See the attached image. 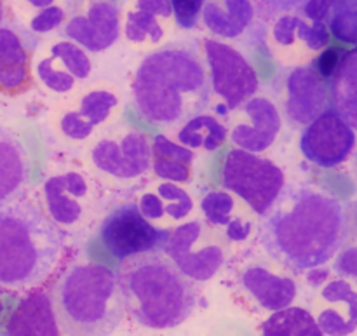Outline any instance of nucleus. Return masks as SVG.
Listing matches in <instances>:
<instances>
[{"label":"nucleus","mask_w":357,"mask_h":336,"mask_svg":"<svg viewBox=\"0 0 357 336\" xmlns=\"http://www.w3.org/2000/svg\"><path fill=\"white\" fill-rule=\"evenodd\" d=\"M260 244L282 267L309 270L326 264L340 246L342 208L309 187H284L261 216Z\"/></svg>","instance_id":"1"},{"label":"nucleus","mask_w":357,"mask_h":336,"mask_svg":"<svg viewBox=\"0 0 357 336\" xmlns=\"http://www.w3.org/2000/svg\"><path fill=\"white\" fill-rule=\"evenodd\" d=\"M131 94L139 115L150 124H181L211 103L204 56L187 44H167L150 51L136 68Z\"/></svg>","instance_id":"2"},{"label":"nucleus","mask_w":357,"mask_h":336,"mask_svg":"<svg viewBox=\"0 0 357 336\" xmlns=\"http://www.w3.org/2000/svg\"><path fill=\"white\" fill-rule=\"evenodd\" d=\"M119 281L126 310L143 328L171 330L181 326L197 307L195 281L187 277L162 251L122 261Z\"/></svg>","instance_id":"3"},{"label":"nucleus","mask_w":357,"mask_h":336,"mask_svg":"<svg viewBox=\"0 0 357 336\" xmlns=\"http://www.w3.org/2000/svg\"><path fill=\"white\" fill-rule=\"evenodd\" d=\"M65 246V232L33 202L0 209V286L31 288L49 277Z\"/></svg>","instance_id":"4"},{"label":"nucleus","mask_w":357,"mask_h":336,"mask_svg":"<svg viewBox=\"0 0 357 336\" xmlns=\"http://www.w3.org/2000/svg\"><path fill=\"white\" fill-rule=\"evenodd\" d=\"M49 295L66 335H110L128 312L119 272L100 264L70 265Z\"/></svg>","instance_id":"5"},{"label":"nucleus","mask_w":357,"mask_h":336,"mask_svg":"<svg viewBox=\"0 0 357 336\" xmlns=\"http://www.w3.org/2000/svg\"><path fill=\"white\" fill-rule=\"evenodd\" d=\"M44 211L63 232H79L96 220L103 192L93 171L65 167L42 183Z\"/></svg>","instance_id":"6"},{"label":"nucleus","mask_w":357,"mask_h":336,"mask_svg":"<svg viewBox=\"0 0 357 336\" xmlns=\"http://www.w3.org/2000/svg\"><path fill=\"white\" fill-rule=\"evenodd\" d=\"M87 164L98 178L135 183L152 171V142L131 125L110 128L89 145Z\"/></svg>","instance_id":"7"},{"label":"nucleus","mask_w":357,"mask_h":336,"mask_svg":"<svg viewBox=\"0 0 357 336\" xmlns=\"http://www.w3.org/2000/svg\"><path fill=\"white\" fill-rule=\"evenodd\" d=\"M222 185L255 215L264 216L281 195L286 180L281 167L272 160L248 150L232 148L223 159Z\"/></svg>","instance_id":"8"},{"label":"nucleus","mask_w":357,"mask_h":336,"mask_svg":"<svg viewBox=\"0 0 357 336\" xmlns=\"http://www.w3.org/2000/svg\"><path fill=\"white\" fill-rule=\"evenodd\" d=\"M222 232L202 220H187L169 229L162 253L195 282L215 277L227 260Z\"/></svg>","instance_id":"9"},{"label":"nucleus","mask_w":357,"mask_h":336,"mask_svg":"<svg viewBox=\"0 0 357 336\" xmlns=\"http://www.w3.org/2000/svg\"><path fill=\"white\" fill-rule=\"evenodd\" d=\"M211 94L220 100L218 114L239 108L260 87V79L251 63L232 45L208 38L202 44Z\"/></svg>","instance_id":"10"},{"label":"nucleus","mask_w":357,"mask_h":336,"mask_svg":"<svg viewBox=\"0 0 357 336\" xmlns=\"http://www.w3.org/2000/svg\"><path fill=\"white\" fill-rule=\"evenodd\" d=\"M121 98L108 84H80L79 93L65 100L54 112V129L65 139H89L101 125L119 115Z\"/></svg>","instance_id":"11"},{"label":"nucleus","mask_w":357,"mask_h":336,"mask_svg":"<svg viewBox=\"0 0 357 336\" xmlns=\"http://www.w3.org/2000/svg\"><path fill=\"white\" fill-rule=\"evenodd\" d=\"M169 229H160L143 216L136 202L112 209L100 227V239L112 258L122 264L145 253L162 251Z\"/></svg>","instance_id":"12"},{"label":"nucleus","mask_w":357,"mask_h":336,"mask_svg":"<svg viewBox=\"0 0 357 336\" xmlns=\"http://www.w3.org/2000/svg\"><path fill=\"white\" fill-rule=\"evenodd\" d=\"M31 72L42 87L65 96L89 79L93 61L77 42L56 40L47 45L45 52L37 54Z\"/></svg>","instance_id":"13"},{"label":"nucleus","mask_w":357,"mask_h":336,"mask_svg":"<svg viewBox=\"0 0 357 336\" xmlns=\"http://www.w3.org/2000/svg\"><path fill=\"white\" fill-rule=\"evenodd\" d=\"M65 35L87 52H103L121 37L122 20L112 0H87L65 20Z\"/></svg>","instance_id":"14"},{"label":"nucleus","mask_w":357,"mask_h":336,"mask_svg":"<svg viewBox=\"0 0 357 336\" xmlns=\"http://www.w3.org/2000/svg\"><path fill=\"white\" fill-rule=\"evenodd\" d=\"M282 128L279 108L265 96H251L236 108L229 138L237 148L261 153L271 148Z\"/></svg>","instance_id":"15"},{"label":"nucleus","mask_w":357,"mask_h":336,"mask_svg":"<svg viewBox=\"0 0 357 336\" xmlns=\"http://www.w3.org/2000/svg\"><path fill=\"white\" fill-rule=\"evenodd\" d=\"M351 145V129L337 112H326L310 122L300 139L303 155L310 162L323 167H331L342 162L347 157Z\"/></svg>","instance_id":"16"},{"label":"nucleus","mask_w":357,"mask_h":336,"mask_svg":"<svg viewBox=\"0 0 357 336\" xmlns=\"http://www.w3.org/2000/svg\"><path fill=\"white\" fill-rule=\"evenodd\" d=\"M136 206L153 225L160 229H173L192 215L194 199L180 183L157 178L139 192Z\"/></svg>","instance_id":"17"},{"label":"nucleus","mask_w":357,"mask_h":336,"mask_svg":"<svg viewBox=\"0 0 357 336\" xmlns=\"http://www.w3.org/2000/svg\"><path fill=\"white\" fill-rule=\"evenodd\" d=\"M173 9L169 0H135L126 13L122 31L129 45L139 51L155 49L171 33Z\"/></svg>","instance_id":"18"},{"label":"nucleus","mask_w":357,"mask_h":336,"mask_svg":"<svg viewBox=\"0 0 357 336\" xmlns=\"http://www.w3.org/2000/svg\"><path fill=\"white\" fill-rule=\"evenodd\" d=\"M241 284L258 305L271 312L289 307L296 296L295 281L282 272V265L278 261L248 265L241 274Z\"/></svg>","instance_id":"19"},{"label":"nucleus","mask_w":357,"mask_h":336,"mask_svg":"<svg viewBox=\"0 0 357 336\" xmlns=\"http://www.w3.org/2000/svg\"><path fill=\"white\" fill-rule=\"evenodd\" d=\"M201 209L206 222L222 232L229 244L244 243L253 234L257 215L229 190L208 192L202 197Z\"/></svg>","instance_id":"20"},{"label":"nucleus","mask_w":357,"mask_h":336,"mask_svg":"<svg viewBox=\"0 0 357 336\" xmlns=\"http://www.w3.org/2000/svg\"><path fill=\"white\" fill-rule=\"evenodd\" d=\"M30 38L24 30L0 23V94H17L31 79Z\"/></svg>","instance_id":"21"},{"label":"nucleus","mask_w":357,"mask_h":336,"mask_svg":"<svg viewBox=\"0 0 357 336\" xmlns=\"http://www.w3.org/2000/svg\"><path fill=\"white\" fill-rule=\"evenodd\" d=\"M30 174L26 146L13 131L0 125V209L21 197L30 183Z\"/></svg>","instance_id":"22"},{"label":"nucleus","mask_w":357,"mask_h":336,"mask_svg":"<svg viewBox=\"0 0 357 336\" xmlns=\"http://www.w3.org/2000/svg\"><path fill=\"white\" fill-rule=\"evenodd\" d=\"M7 335H58L51 295L33 291L24 296L6 323Z\"/></svg>","instance_id":"23"},{"label":"nucleus","mask_w":357,"mask_h":336,"mask_svg":"<svg viewBox=\"0 0 357 336\" xmlns=\"http://www.w3.org/2000/svg\"><path fill=\"white\" fill-rule=\"evenodd\" d=\"M195 153L190 148L169 139L155 136L152 139V171L157 178L187 185L194 178Z\"/></svg>","instance_id":"24"},{"label":"nucleus","mask_w":357,"mask_h":336,"mask_svg":"<svg viewBox=\"0 0 357 336\" xmlns=\"http://www.w3.org/2000/svg\"><path fill=\"white\" fill-rule=\"evenodd\" d=\"M309 96H321L319 79L307 68H296L286 80V115L295 124H307L319 114L321 101Z\"/></svg>","instance_id":"25"},{"label":"nucleus","mask_w":357,"mask_h":336,"mask_svg":"<svg viewBox=\"0 0 357 336\" xmlns=\"http://www.w3.org/2000/svg\"><path fill=\"white\" fill-rule=\"evenodd\" d=\"M253 14L250 0H209L202 7L206 26L223 38H234L243 33L250 26Z\"/></svg>","instance_id":"26"},{"label":"nucleus","mask_w":357,"mask_h":336,"mask_svg":"<svg viewBox=\"0 0 357 336\" xmlns=\"http://www.w3.org/2000/svg\"><path fill=\"white\" fill-rule=\"evenodd\" d=\"M229 129L218 117L199 112L181 122V128L176 131V142L192 152H215L225 143Z\"/></svg>","instance_id":"27"},{"label":"nucleus","mask_w":357,"mask_h":336,"mask_svg":"<svg viewBox=\"0 0 357 336\" xmlns=\"http://www.w3.org/2000/svg\"><path fill=\"white\" fill-rule=\"evenodd\" d=\"M331 101L335 112L357 129V49L338 61L331 82Z\"/></svg>","instance_id":"28"},{"label":"nucleus","mask_w":357,"mask_h":336,"mask_svg":"<svg viewBox=\"0 0 357 336\" xmlns=\"http://www.w3.org/2000/svg\"><path fill=\"white\" fill-rule=\"evenodd\" d=\"M300 40L314 42L316 40V31L310 30L296 16H281L275 21L271 33V44L275 58L288 63L295 61V58H298L303 51Z\"/></svg>","instance_id":"29"},{"label":"nucleus","mask_w":357,"mask_h":336,"mask_svg":"<svg viewBox=\"0 0 357 336\" xmlns=\"http://www.w3.org/2000/svg\"><path fill=\"white\" fill-rule=\"evenodd\" d=\"M260 331L268 336L284 335H319L321 330L307 310L298 307H286L275 310L260 326Z\"/></svg>","instance_id":"30"},{"label":"nucleus","mask_w":357,"mask_h":336,"mask_svg":"<svg viewBox=\"0 0 357 336\" xmlns=\"http://www.w3.org/2000/svg\"><path fill=\"white\" fill-rule=\"evenodd\" d=\"M169 3L174 23L183 30H192L197 26L206 0H169Z\"/></svg>","instance_id":"31"},{"label":"nucleus","mask_w":357,"mask_h":336,"mask_svg":"<svg viewBox=\"0 0 357 336\" xmlns=\"http://www.w3.org/2000/svg\"><path fill=\"white\" fill-rule=\"evenodd\" d=\"M66 13L58 6H49L42 9L37 16L30 20V30L33 33H47L65 23Z\"/></svg>","instance_id":"32"},{"label":"nucleus","mask_w":357,"mask_h":336,"mask_svg":"<svg viewBox=\"0 0 357 336\" xmlns=\"http://www.w3.org/2000/svg\"><path fill=\"white\" fill-rule=\"evenodd\" d=\"M340 58V51L337 47H331L328 51H324L319 56V59H317V73L321 77H331L335 73V70H337Z\"/></svg>","instance_id":"33"},{"label":"nucleus","mask_w":357,"mask_h":336,"mask_svg":"<svg viewBox=\"0 0 357 336\" xmlns=\"http://www.w3.org/2000/svg\"><path fill=\"white\" fill-rule=\"evenodd\" d=\"M264 2L265 6L271 7L272 10H289V9H295V7H302L307 6L310 0H260Z\"/></svg>","instance_id":"34"},{"label":"nucleus","mask_w":357,"mask_h":336,"mask_svg":"<svg viewBox=\"0 0 357 336\" xmlns=\"http://www.w3.org/2000/svg\"><path fill=\"white\" fill-rule=\"evenodd\" d=\"M31 7H37V9H45V7L52 6L54 0H26Z\"/></svg>","instance_id":"35"},{"label":"nucleus","mask_w":357,"mask_h":336,"mask_svg":"<svg viewBox=\"0 0 357 336\" xmlns=\"http://www.w3.org/2000/svg\"><path fill=\"white\" fill-rule=\"evenodd\" d=\"M3 310H6V307H3V303L0 302V319H2V316H3Z\"/></svg>","instance_id":"36"},{"label":"nucleus","mask_w":357,"mask_h":336,"mask_svg":"<svg viewBox=\"0 0 357 336\" xmlns=\"http://www.w3.org/2000/svg\"><path fill=\"white\" fill-rule=\"evenodd\" d=\"M3 20V10H2V0H0V23H2Z\"/></svg>","instance_id":"37"}]
</instances>
